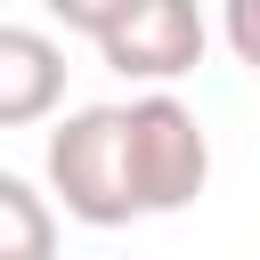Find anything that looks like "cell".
Instances as JSON below:
<instances>
[{
    "mask_svg": "<svg viewBox=\"0 0 260 260\" xmlns=\"http://www.w3.org/2000/svg\"><path fill=\"white\" fill-rule=\"evenodd\" d=\"M49 195L81 228H130V162H122V106H81L49 130Z\"/></svg>",
    "mask_w": 260,
    "mask_h": 260,
    "instance_id": "obj_2",
    "label": "cell"
},
{
    "mask_svg": "<svg viewBox=\"0 0 260 260\" xmlns=\"http://www.w3.org/2000/svg\"><path fill=\"white\" fill-rule=\"evenodd\" d=\"M65 106V49L41 24H0V130L49 122Z\"/></svg>",
    "mask_w": 260,
    "mask_h": 260,
    "instance_id": "obj_4",
    "label": "cell"
},
{
    "mask_svg": "<svg viewBox=\"0 0 260 260\" xmlns=\"http://www.w3.org/2000/svg\"><path fill=\"white\" fill-rule=\"evenodd\" d=\"M0 260H57V203L16 171H0Z\"/></svg>",
    "mask_w": 260,
    "mask_h": 260,
    "instance_id": "obj_5",
    "label": "cell"
},
{
    "mask_svg": "<svg viewBox=\"0 0 260 260\" xmlns=\"http://www.w3.org/2000/svg\"><path fill=\"white\" fill-rule=\"evenodd\" d=\"M98 57L114 73L162 89V81H179V73L203 65V8L195 0H130V16L98 41Z\"/></svg>",
    "mask_w": 260,
    "mask_h": 260,
    "instance_id": "obj_3",
    "label": "cell"
},
{
    "mask_svg": "<svg viewBox=\"0 0 260 260\" xmlns=\"http://www.w3.org/2000/svg\"><path fill=\"white\" fill-rule=\"evenodd\" d=\"M219 32H228L236 65H244V73H260V0H228V8H219Z\"/></svg>",
    "mask_w": 260,
    "mask_h": 260,
    "instance_id": "obj_7",
    "label": "cell"
},
{
    "mask_svg": "<svg viewBox=\"0 0 260 260\" xmlns=\"http://www.w3.org/2000/svg\"><path fill=\"white\" fill-rule=\"evenodd\" d=\"M41 8H49L65 32H89V41H106V32L130 16V0H41Z\"/></svg>",
    "mask_w": 260,
    "mask_h": 260,
    "instance_id": "obj_6",
    "label": "cell"
},
{
    "mask_svg": "<svg viewBox=\"0 0 260 260\" xmlns=\"http://www.w3.org/2000/svg\"><path fill=\"white\" fill-rule=\"evenodd\" d=\"M122 162H130V203L146 211H187L211 179V138L195 122V106H179L171 89H146L122 106Z\"/></svg>",
    "mask_w": 260,
    "mask_h": 260,
    "instance_id": "obj_1",
    "label": "cell"
}]
</instances>
